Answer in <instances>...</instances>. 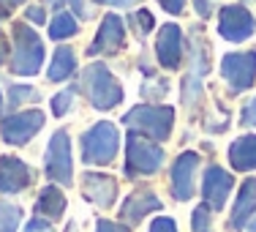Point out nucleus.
<instances>
[{
    "label": "nucleus",
    "instance_id": "obj_1",
    "mask_svg": "<svg viewBox=\"0 0 256 232\" xmlns=\"http://www.w3.org/2000/svg\"><path fill=\"white\" fill-rule=\"evenodd\" d=\"M123 123L131 131L142 134V137H150V139H156V142H164V139L172 134L174 112H172V107L139 104V107H134L128 115H123Z\"/></svg>",
    "mask_w": 256,
    "mask_h": 232
},
{
    "label": "nucleus",
    "instance_id": "obj_2",
    "mask_svg": "<svg viewBox=\"0 0 256 232\" xmlns=\"http://www.w3.org/2000/svg\"><path fill=\"white\" fill-rule=\"evenodd\" d=\"M82 88H84V93H88L90 104H93L96 109H101V112L114 109L123 101V88H120V82L114 79V74L104 63H93V66L84 69Z\"/></svg>",
    "mask_w": 256,
    "mask_h": 232
},
{
    "label": "nucleus",
    "instance_id": "obj_3",
    "mask_svg": "<svg viewBox=\"0 0 256 232\" xmlns=\"http://www.w3.org/2000/svg\"><path fill=\"white\" fill-rule=\"evenodd\" d=\"M164 164V150L156 139L142 137L131 131L126 142V175L128 178H142V175H156Z\"/></svg>",
    "mask_w": 256,
    "mask_h": 232
},
{
    "label": "nucleus",
    "instance_id": "obj_4",
    "mask_svg": "<svg viewBox=\"0 0 256 232\" xmlns=\"http://www.w3.org/2000/svg\"><path fill=\"white\" fill-rule=\"evenodd\" d=\"M44 41L28 25H16L14 28V60H11V69L20 77H33L41 71L44 63Z\"/></svg>",
    "mask_w": 256,
    "mask_h": 232
},
{
    "label": "nucleus",
    "instance_id": "obj_5",
    "mask_svg": "<svg viewBox=\"0 0 256 232\" xmlns=\"http://www.w3.org/2000/svg\"><path fill=\"white\" fill-rule=\"evenodd\" d=\"M120 148V137L118 129L106 120L96 123L93 129H88L82 134V161L84 164H109L114 156H118Z\"/></svg>",
    "mask_w": 256,
    "mask_h": 232
},
{
    "label": "nucleus",
    "instance_id": "obj_6",
    "mask_svg": "<svg viewBox=\"0 0 256 232\" xmlns=\"http://www.w3.org/2000/svg\"><path fill=\"white\" fill-rule=\"evenodd\" d=\"M44 172L54 183L71 186L74 180V164H71V139L66 131H54L50 139V148L44 156Z\"/></svg>",
    "mask_w": 256,
    "mask_h": 232
},
{
    "label": "nucleus",
    "instance_id": "obj_7",
    "mask_svg": "<svg viewBox=\"0 0 256 232\" xmlns=\"http://www.w3.org/2000/svg\"><path fill=\"white\" fill-rule=\"evenodd\" d=\"M221 74L234 93L256 82V52H232L221 60Z\"/></svg>",
    "mask_w": 256,
    "mask_h": 232
},
{
    "label": "nucleus",
    "instance_id": "obj_8",
    "mask_svg": "<svg viewBox=\"0 0 256 232\" xmlns=\"http://www.w3.org/2000/svg\"><path fill=\"white\" fill-rule=\"evenodd\" d=\"M41 126H44V112L41 109H28V112H16L3 118L0 134L8 145H25L38 134Z\"/></svg>",
    "mask_w": 256,
    "mask_h": 232
},
{
    "label": "nucleus",
    "instance_id": "obj_9",
    "mask_svg": "<svg viewBox=\"0 0 256 232\" xmlns=\"http://www.w3.org/2000/svg\"><path fill=\"white\" fill-rule=\"evenodd\" d=\"M218 33L226 41H246L254 36V17L246 6H224L218 14Z\"/></svg>",
    "mask_w": 256,
    "mask_h": 232
},
{
    "label": "nucleus",
    "instance_id": "obj_10",
    "mask_svg": "<svg viewBox=\"0 0 256 232\" xmlns=\"http://www.w3.org/2000/svg\"><path fill=\"white\" fill-rule=\"evenodd\" d=\"M196 167H199V156L196 153H180L172 164V194L178 202L194 197V180H196Z\"/></svg>",
    "mask_w": 256,
    "mask_h": 232
},
{
    "label": "nucleus",
    "instance_id": "obj_11",
    "mask_svg": "<svg viewBox=\"0 0 256 232\" xmlns=\"http://www.w3.org/2000/svg\"><path fill=\"white\" fill-rule=\"evenodd\" d=\"M232 186H234V180H232V175L226 172V169H221L218 164L207 167V172H204V183H202V197H204V205L210 207V210H221V207L226 205V197H229Z\"/></svg>",
    "mask_w": 256,
    "mask_h": 232
},
{
    "label": "nucleus",
    "instance_id": "obj_12",
    "mask_svg": "<svg viewBox=\"0 0 256 232\" xmlns=\"http://www.w3.org/2000/svg\"><path fill=\"white\" fill-rule=\"evenodd\" d=\"M33 183V169L16 156H0V191L16 194Z\"/></svg>",
    "mask_w": 256,
    "mask_h": 232
},
{
    "label": "nucleus",
    "instance_id": "obj_13",
    "mask_svg": "<svg viewBox=\"0 0 256 232\" xmlns=\"http://www.w3.org/2000/svg\"><path fill=\"white\" fill-rule=\"evenodd\" d=\"M82 197L98 207H112L118 199V180L101 172H84L82 178Z\"/></svg>",
    "mask_w": 256,
    "mask_h": 232
},
{
    "label": "nucleus",
    "instance_id": "obj_14",
    "mask_svg": "<svg viewBox=\"0 0 256 232\" xmlns=\"http://www.w3.org/2000/svg\"><path fill=\"white\" fill-rule=\"evenodd\" d=\"M156 55H158V63L164 69H178L180 60H182V33L178 25H164L161 33H158L156 41Z\"/></svg>",
    "mask_w": 256,
    "mask_h": 232
},
{
    "label": "nucleus",
    "instance_id": "obj_15",
    "mask_svg": "<svg viewBox=\"0 0 256 232\" xmlns=\"http://www.w3.org/2000/svg\"><path fill=\"white\" fill-rule=\"evenodd\" d=\"M123 39H126V28H123V20L118 14H106L98 28V36L96 41L90 44V55H104V52H118L123 47Z\"/></svg>",
    "mask_w": 256,
    "mask_h": 232
},
{
    "label": "nucleus",
    "instance_id": "obj_16",
    "mask_svg": "<svg viewBox=\"0 0 256 232\" xmlns=\"http://www.w3.org/2000/svg\"><path fill=\"white\" fill-rule=\"evenodd\" d=\"M150 210H161V199H158L153 191H148V188H139V191L128 194V199L123 202V207H120V218H123L126 227H134V224H139Z\"/></svg>",
    "mask_w": 256,
    "mask_h": 232
},
{
    "label": "nucleus",
    "instance_id": "obj_17",
    "mask_svg": "<svg viewBox=\"0 0 256 232\" xmlns=\"http://www.w3.org/2000/svg\"><path fill=\"white\" fill-rule=\"evenodd\" d=\"M256 216V178H246L237 191V202L232 210L229 227L232 229H246V224H251V218Z\"/></svg>",
    "mask_w": 256,
    "mask_h": 232
},
{
    "label": "nucleus",
    "instance_id": "obj_18",
    "mask_svg": "<svg viewBox=\"0 0 256 232\" xmlns=\"http://www.w3.org/2000/svg\"><path fill=\"white\" fill-rule=\"evenodd\" d=\"M229 161L237 172H251V169H256V134L237 137L229 145Z\"/></svg>",
    "mask_w": 256,
    "mask_h": 232
},
{
    "label": "nucleus",
    "instance_id": "obj_19",
    "mask_svg": "<svg viewBox=\"0 0 256 232\" xmlns=\"http://www.w3.org/2000/svg\"><path fill=\"white\" fill-rule=\"evenodd\" d=\"M66 210V194L60 191L58 186H44L36 199V216H44V218H60Z\"/></svg>",
    "mask_w": 256,
    "mask_h": 232
},
{
    "label": "nucleus",
    "instance_id": "obj_20",
    "mask_svg": "<svg viewBox=\"0 0 256 232\" xmlns=\"http://www.w3.org/2000/svg\"><path fill=\"white\" fill-rule=\"evenodd\" d=\"M76 71V55L71 47H60L58 52H54L52 58V66H50V77L52 82H63V79H68L71 74Z\"/></svg>",
    "mask_w": 256,
    "mask_h": 232
},
{
    "label": "nucleus",
    "instance_id": "obj_21",
    "mask_svg": "<svg viewBox=\"0 0 256 232\" xmlns=\"http://www.w3.org/2000/svg\"><path fill=\"white\" fill-rule=\"evenodd\" d=\"M76 20L68 14V11H60V14H54V20H52V28H50V36L54 41H60V39H71V36H76Z\"/></svg>",
    "mask_w": 256,
    "mask_h": 232
},
{
    "label": "nucleus",
    "instance_id": "obj_22",
    "mask_svg": "<svg viewBox=\"0 0 256 232\" xmlns=\"http://www.w3.org/2000/svg\"><path fill=\"white\" fill-rule=\"evenodd\" d=\"M22 221V207L11 202H0V232H16Z\"/></svg>",
    "mask_w": 256,
    "mask_h": 232
},
{
    "label": "nucleus",
    "instance_id": "obj_23",
    "mask_svg": "<svg viewBox=\"0 0 256 232\" xmlns=\"http://www.w3.org/2000/svg\"><path fill=\"white\" fill-rule=\"evenodd\" d=\"M191 232H210V207L204 202L194 207V216H191Z\"/></svg>",
    "mask_w": 256,
    "mask_h": 232
},
{
    "label": "nucleus",
    "instance_id": "obj_24",
    "mask_svg": "<svg viewBox=\"0 0 256 232\" xmlns=\"http://www.w3.org/2000/svg\"><path fill=\"white\" fill-rule=\"evenodd\" d=\"M25 101H38V93L33 88H28V85H14L8 90V104L16 107V104H25Z\"/></svg>",
    "mask_w": 256,
    "mask_h": 232
},
{
    "label": "nucleus",
    "instance_id": "obj_25",
    "mask_svg": "<svg viewBox=\"0 0 256 232\" xmlns=\"http://www.w3.org/2000/svg\"><path fill=\"white\" fill-rule=\"evenodd\" d=\"M128 22H131V25H136V33L139 36H148L150 28H153V14H150L148 9H139V11H134V14L128 17Z\"/></svg>",
    "mask_w": 256,
    "mask_h": 232
},
{
    "label": "nucleus",
    "instance_id": "obj_26",
    "mask_svg": "<svg viewBox=\"0 0 256 232\" xmlns=\"http://www.w3.org/2000/svg\"><path fill=\"white\" fill-rule=\"evenodd\" d=\"M74 96H76V93H74L71 88H68V90H60V93L52 99V112L63 118V115L71 109V101H74Z\"/></svg>",
    "mask_w": 256,
    "mask_h": 232
},
{
    "label": "nucleus",
    "instance_id": "obj_27",
    "mask_svg": "<svg viewBox=\"0 0 256 232\" xmlns=\"http://www.w3.org/2000/svg\"><path fill=\"white\" fill-rule=\"evenodd\" d=\"M142 90H144V96H153V99H164V96H166V90H169V85H166V79H153V82H148Z\"/></svg>",
    "mask_w": 256,
    "mask_h": 232
},
{
    "label": "nucleus",
    "instance_id": "obj_28",
    "mask_svg": "<svg viewBox=\"0 0 256 232\" xmlns=\"http://www.w3.org/2000/svg\"><path fill=\"white\" fill-rule=\"evenodd\" d=\"M240 123H242V126H256V96L246 104V107H242V112H240Z\"/></svg>",
    "mask_w": 256,
    "mask_h": 232
},
{
    "label": "nucleus",
    "instance_id": "obj_29",
    "mask_svg": "<svg viewBox=\"0 0 256 232\" xmlns=\"http://www.w3.org/2000/svg\"><path fill=\"white\" fill-rule=\"evenodd\" d=\"M150 232H178V224H174V218L158 216L156 221L150 224Z\"/></svg>",
    "mask_w": 256,
    "mask_h": 232
},
{
    "label": "nucleus",
    "instance_id": "obj_30",
    "mask_svg": "<svg viewBox=\"0 0 256 232\" xmlns=\"http://www.w3.org/2000/svg\"><path fill=\"white\" fill-rule=\"evenodd\" d=\"M96 232H128L126 224H118V221H106V218H101Z\"/></svg>",
    "mask_w": 256,
    "mask_h": 232
},
{
    "label": "nucleus",
    "instance_id": "obj_31",
    "mask_svg": "<svg viewBox=\"0 0 256 232\" xmlns=\"http://www.w3.org/2000/svg\"><path fill=\"white\" fill-rule=\"evenodd\" d=\"M25 17H28V20H33V22H38V25H41V22L46 20V11L41 9V6H28Z\"/></svg>",
    "mask_w": 256,
    "mask_h": 232
},
{
    "label": "nucleus",
    "instance_id": "obj_32",
    "mask_svg": "<svg viewBox=\"0 0 256 232\" xmlns=\"http://www.w3.org/2000/svg\"><path fill=\"white\" fill-rule=\"evenodd\" d=\"M25 232H52V227H50V224H46L41 216H38V218H33V221L28 224Z\"/></svg>",
    "mask_w": 256,
    "mask_h": 232
},
{
    "label": "nucleus",
    "instance_id": "obj_33",
    "mask_svg": "<svg viewBox=\"0 0 256 232\" xmlns=\"http://www.w3.org/2000/svg\"><path fill=\"white\" fill-rule=\"evenodd\" d=\"M158 3H161L164 9L169 11V14H180L182 6H186V0H158Z\"/></svg>",
    "mask_w": 256,
    "mask_h": 232
},
{
    "label": "nucleus",
    "instance_id": "obj_34",
    "mask_svg": "<svg viewBox=\"0 0 256 232\" xmlns=\"http://www.w3.org/2000/svg\"><path fill=\"white\" fill-rule=\"evenodd\" d=\"M194 3H196V11H199V17H210L212 14V9H210V0H194Z\"/></svg>",
    "mask_w": 256,
    "mask_h": 232
},
{
    "label": "nucleus",
    "instance_id": "obj_35",
    "mask_svg": "<svg viewBox=\"0 0 256 232\" xmlns=\"http://www.w3.org/2000/svg\"><path fill=\"white\" fill-rule=\"evenodd\" d=\"M96 3H106V6H134L139 0H96Z\"/></svg>",
    "mask_w": 256,
    "mask_h": 232
},
{
    "label": "nucleus",
    "instance_id": "obj_36",
    "mask_svg": "<svg viewBox=\"0 0 256 232\" xmlns=\"http://www.w3.org/2000/svg\"><path fill=\"white\" fill-rule=\"evenodd\" d=\"M71 3H74V11H76V14H79V17H84V20H88V17H90V11H84L82 0H71Z\"/></svg>",
    "mask_w": 256,
    "mask_h": 232
},
{
    "label": "nucleus",
    "instance_id": "obj_37",
    "mask_svg": "<svg viewBox=\"0 0 256 232\" xmlns=\"http://www.w3.org/2000/svg\"><path fill=\"white\" fill-rule=\"evenodd\" d=\"M3 58H6V39H3V33H0V63H3Z\"/></svg>",
    "mask_w": 256,
    "mask_h": 232
},
{
    "label": "nucleus",
    "instance_id": "obj_38",
    "mask_svg": "<svg viewBox=\"0 0 256 232\" xmlns=\"http://www.w3.org/2000/svg\"><path fill=\"white\" fill-rule=\"evenodd\" d=\"M20 3H25V0H0V6H6V9L8 6H20Z\"/></svg>",
    "mask_w": 256,
    "mask_h": 232
},
{
    "label": "nucleus",
    "instance_id": "obj_39",
    "mask_svg": "<svg viewBox=\"0 0 256 232\" xmlns=\"http://www.w3.org/2000/svg\"><path fill=\"white\" fill-rule=\"evenodd\" d=\"M248 229H251V232H256V216L251 218V224H248Z\"/></svg>",
    "mask_w": 256,
    "mask_h": 232
},
{
    "label": "nucleus",
    "instance_id": "obj_40",
    "mask_svg": "<svg viewBox=\"0 0 256 232\" xmlns=\"http://www.w3.org/2000/svg\"><path fill=\"white\" fill-rule=\"evenodd\" d=\"M66 232H76V224H68V229H66Z\"/></svg>",
    "mask_w": 256,
    "mask_h": 232
},
{
    "label": "nucleus",
    "instance_id": "obj_41",
    "mask_svg": "<svg viewBox=\"0 0 256 232\" xmlns=\"http://www.w3.org/2000/svg\"><path fill=\"white\" fill-rule=\"evenodd\" d=\"M0 107H3V96H0Z\"/></svg>",
    "mask_w": 256,
    "mask_h": 232
}]
</instances>
